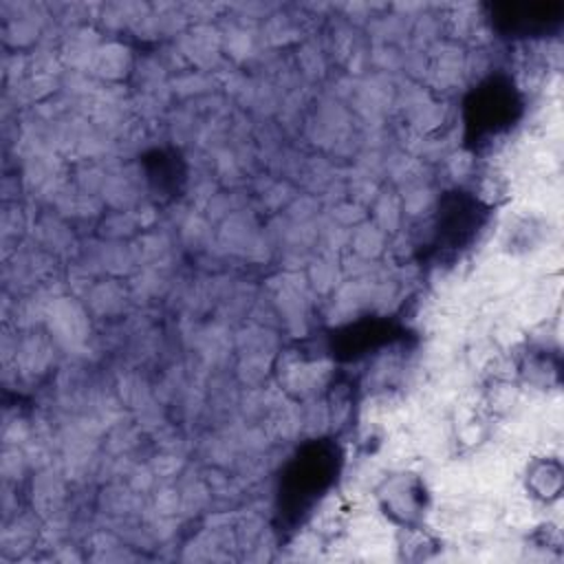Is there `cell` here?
Masks as SVG:
<instances>
[{
	"instance_id": "obj_1",
	"label": "cell",
	"mask_w": 564,
	"mask_h": 564,
	"mask_svg": "<svg viewBox=\"0 0 564 564\" xmlns=\"http://www.w3.org/2000/svg\"><path fill=\"white\" fill-rule=\"evenodd\" d=\"M379 500L383 511L392 520L401 524H412L423 509V487L414 476L399 474L383 482V487L379 489Z\"/></svg>"
}]
</instances>
